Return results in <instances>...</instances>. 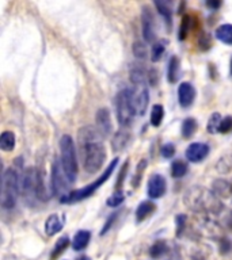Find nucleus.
<instances>
[{
	"label": "nucleus",
	"mask_w": 232,
	"mask_h": 260,
	"mask_svg": "<svg viewBox=\"0 0 232 260\" xmlns=\"http://www.w3.org/2000/svg\"><path fill=\"white\" fill-rule=\"evenodd\" d=\"M77 144L83 168L87 174H95L101 170L106 158L103 136L94 126H83L77 133Z\"/></svg>",
	"instance_id": "1"
},
{
	"label": "nucleus",
	"mask_w": 232,
	"mask_h": 260,
	"mask_svg": "<svg viewBox=\"0 0 232 260\" xmlns=\"http://www.w3.org/2000/svg\"><path fill=\"white\" fill-rule=\"evenodd\" d=\"M183 201L191 210L199 211V213H215V214H217L223 209V205L220 202L219 197L213 191L207 190L201 186H194L191 187L190 190H187Z\"/></svg>",
	"instance_id": "2"
},
{
	"label": "nucleus",
	"mask_w": 232,
	"mask_h": 260,
	"mask_svg": "<svg viewBox=\"0 0 232 260\" xmlns=\"http://www.w3.org/2000/svg\"><path fill=\"white\" fill-rule=\"evenodd\" d=\"M20 190V176L14 168L4 171L2 178V206L12 209L16 205Z\"/></svg>",
	"instance_id": "3"
},
{
	"label": "nucleus",
	"mask_w": 232,
	"mask_h": 260,
	"mask_svg": "<svg viewBox=\"0 0 232 260\" xmlns=\"http://www.w3.org/2000/svg\"><path fill=\"white\" fill-rule=\"evenodd\" d=\"M130 81L133 84L132 93H133L134 107L138 115H144L150 103V93L147 87L146 75L142 73L141 69H133L130 72Z\"/></svg>",
	"instance_id": "4"
},
{
	"label": "nucleus",
	"mask_w": 232,
	"mask_h": 260,
	"mask_svg": "<svg viewBox=\"0 0 232 260\" xmlns=\"http://www.w3.org/2000/svg\"><path fill=\"white\" fill-rule=\"evenodd\" d=\"M115 114H117L118 123L122 127L128 126L133 122L136 115V107H134L133 93L130 88H124L117 93L115 96Z\"/></svg>",
	"instance_id": "5"
},
{
	"label": "nucleus",
	"mask_w": 232,
	"mask_h": 260,
	"mask_svg": "<svg viewBox=\"0 0 232 260\" xmlns=\"http://www.w3.org/2000/svg\"><path fill=\"white\" fill-rule=\"evenodd\" d=\"M60 150H61V164L64 168L65 174L68 176L71 184L75 183L77 178V161H76V149L73 144L72 137L69 134H64L60 140Z\"/></svg>",
	"instance_id": "6"
},
{
	"label": "nucleus",
	"mask_w": 232,
	"mask_h": 260,
	"mask_svg": "<svg viewBox=\"0 0 232 260\" xmlns=\"http://www.w3.org/2000/svg\"><path fill=\"white\" fill-rule=\"evenodd\" d=\"M117 164H118V158H114L113 161L109 164V167L106 168L105 172H103V174H102L101 176L95 180V182H93L91 184H87V186L83 187V188H79V190L73 191V192H69L68 195L63 197L60 201L63 203L80 202V201H83V199L91 197V195H93L94 192H95V191H97L98 188H99V187H101L102 184H103V183H105L110 176H111L114 168L117 167Z\"/></svg>",
	"instance_id": "7"
},
{
	"label": "nucleus",
	"mask_w": 232,
	"mask_h": 260,
	"mask_svg": "<svg viewBox=\"0 0 232 260\" xmlns=\"http://www.w3.org/2000/svg\"><path fill=\"white\" fill-rule=\"evenodd\" d=\"M69 186H71V182H69L68 176L63 168L61 160L54 157L52 164V192L56 197L63 198V197L69 194Z\"/></svg>",
	"instance_id": "8"
},
{
	"label": "nucleus",
	"mask_w": 232,
	"mask_h": 260,
	"mask_svg": "<svg viewBox=\"0 0 232 260\" xmlns=\"http://www.w3.org/2000/svg\"><path fill=\"white\" fill-rule=\"evenodd\" d=\"M20 188L26 198H37V168L28 167L20 176Z\"/></svg>",
	"instance_id": "9"
},
{
	"label": "nucleus",
	"mask_w": 232,
	"mask_h": 260,
	"mask_svg": "<svg viewBox=\"0 0 232 260\" xmlns=\"http://www.w3.org/2000/svg\"><path fill=\"white\" fill-rule=\"evenodd\" d=\"M141 26H142V37L146 42H154L156 38V23L155 18L151 12L148 6H144L141 10Z\"/></svg>",
	"instance_id": "10"
},
{
	"label": "nucleus",
	"mask_w": 232,
	"mask_h": 260,
	"mask_svg": "<svg viewBox=\"0 0 232 260\" xmlns=\"http://www.w3.org/2000/svg\"><path fill=\"white\" fill-rule=\"evenodd\" d=\"M166 190H167L166 179L159 174L151 175V178L148 179V195H150V198L152 199L160 198V197H163V195L166 194Z\"/></svg>",
	"instance_id": "11"
},
{
	"label": "nucleus",
	"mask_w": 232,
	"mask_h": 260,
	"mask_svg": "<svg viewBox=\"0 0 232 260\" xmlns=\"http://www.w3.org/2000/svg\"><path fill=\"white\" fill-rule=\"evenodd\" d=\"M208 154H209V146L204 142H193L186 149V158L191 162L202 161Z\"/></svg>",
	"instance_id": "12"
},
{
	"label": "nucleus",
	"mask_w": 232,
	"mask_h": 260,
	"mask_svg": "<svg viewBox=\"0 0 232 260\" xmlns=\"http://www.w3.org/2000/svg\"><path fill=\"white\" fill-rule=\"evenodd\" d=\"M195 98V89L194 87L190 84V83H182V84L178 87V101L179 105L182 106L183 109H186V107H190L193 105V102H194Z\"/></svg>",
	"instance_id": "13"
},
{
	"label": "nucleus",
	"mask_w": 232,
	"mask_h": 260,
	"mask_svg": "<svg viewBox=\"0 0 232 260\" xmlns=\"http://www.w3.org/2000/svg\"><path fill=\"white\" fill-rule=\"evenodd\" d=\"M95 119H97V127L101 132L102 136H109L113 132V125H111V119H110L109 110L106 107H102L95 114Z\"/></svg>",
	"instance_id": "14"
},
{
	"label": "nucleus",
	"mask_w": 232,
	"mask_h": 260,
	"mask_svg": "<svg viewBox=\"0 0 232 260\" xmlns=\"http://www.w3.org/2000/svg\"><path fill=\"white\" fill-rule=\"evenodd\" d=\"M65 223V215L63 214H50L45 222V232L48 236H54L59 232L63 231Z\"/></svg>",
	"instance_id": "15"
},
{
	"label": "nucleus",
	"mask_w": 232,
	"mask_h": 260,
	"mask_svg": "<svg viewBox=\"0 0 232 260\" xmlns=\"http://www.w3.org/2000/svg\"><path fill=\"white\" fill-rule=\"evenodd\" d=\"M130 142V133L128 130L122 129L118 130L117 133L113 136V140H111V149L114 152H121L129 145Z\"/></svg>",
	"instance_id": "16"
},
{
	"label": "nucleus",
	"mask_w": 232,
	"mask_h": 260,
	"mask_svg": "<svg viewBox=\"0 0 232 260\" xmlns=\"http://www.w3.org/2000/svg\"><path fill=\"white\" fill-rule=\"evenodd\" d=\"M213 192L221 198H229L232 197V184L227 180L219 179L213 182Z\"/></svg>",
	"instance_id": "17"
},
{
	"label": "nucleus",
	"mask_w": 232,
	"mask_h": 260,
	"mask_svg": "<svg viewBox=\"0 0 232 260\" xmlns=\"http://www.w3.org/2000/svg\"><path fill=\"white\" fill-rule=\"evenodd\" d=\"M91 239V233L89 231H79L73 237L72 247L75 251H83L90 243Z\"/></svg>",
	"instance_id": "18"
},
{
	"label": "nucleus",
	"mask_w": 232,
	"mask_h": 260,
	"mask_svg": "<svg viewBox=\"0 0 232 260\" xmlns=\"http://www.w3.org/2000/svg\"><path fill=\"white\" fill-rule=\"evenodd\" d=\"M37 199H40V201H48L49 199L45 174L41 170H37Z\"/></svg>",
	"instance_id": "19"
},
{
	"label": "nucleus",
	"mask_w": 232,
	"mask_h": 260,
	"mask_svg": "<svg viewBox=\"0 0 232 260\" xmlns=\"http://www.w3.org/2000/svg\"><path fill=\"white\" fill-rule=\"evenodd\" d=\"M197 26V19L193 15H185L179 27V40H185L189 32Z\"/></svg>",
	"instance_id": "20"
},
{
	"label": "nucleus",
	"mask_w": 232,
	"mask_h": 260,
	"mask_svg": "<svg viewBox=\"0 0 232 260\" xmlns=\"http://www.w3.org/2000/svg\"><path fill=\"white\" fill-rule=\"evenodd\" d=\"M155 211V203H152L151 201H144L137 206L136 209V218H137V222L140 221H144L147 217H150V214H152Z\"/></svg>",
	"instance_id": "21"
},
{
	"label": "nucleus",
	"mask_w": 232,
	"mask_h": 260,
	"mask_svg": "<svg viewBox=\"0 0 232 260\" xmlns=\"http://www.w3.org/2000/svg\"><path fill=\"white\" fill-rule=\"evenodd\" d=\"M181 75V64H179V58L177 56H172L168 62V72H167V79L170 83H175L179 79Z\"/></svg>",
	"instance_id": "22"
},
{
	"label": "nucleus",
	"mask_w": 232,
	"mask_h": 260,
	"mask_svg": "<svg viewBox=\"0 0 232 260\" xmlns=\"http://www.w3.org/2000/svg\"><path fill=\"white\" fill-rule=\"evenodd\" d=\"M216 38L225 45H232V24H221L215 31Z\"/></svg>",
	"instance_id": "23"
},
{
	"label": "nucleus",
	"mask_w": 232,
	"mask_h": 260,
	"mask_svg": "<svg viewBox=\"0 0 232 260\" xmlns=\"http://www.w3.org/2000/svg\"><path fill=\"white\" fill-rule=\"evenodd\" d=\"M15 134L12 132H3L2 136H0V148L4 152H11L15 148Z\"/></svg>",
	"instance_id": "24"
},
{
	"label": "nucleus",
	"mask_w": 232,
	"mask_h": 260,
	"mask_svg": "<svg viewBox=\"0 0 232 260\" xmlns=\"http://www.w3.org/2000/svg\"><path fill=\"white\" fill-rule=\"evenodd\" d=\"M187 170H189V167L185 161L182 160H175L171 164V175H172V178L179 179L183 178L185 175L187 174Z\"/></svg>",
	"instance_id": "25"
},
{
	"label": "nucleus",
	"mask_w": 232,
	"mask_h": 260,
	"mask_svg": "<svg viewBox=\"0 0 232 260\" xmlns=\"http://www.w3.org/2000/svg\"><path fill=\"white\" fill-rule=\"evenodd\" d=\"M69 245V239L68 236H63V237H60V239L57 240L56 245H54V248H53L52 253H50V259L54 260L57 259L59 256L63 253V252L67 249V247Z\"/></svg>",
	"instance_id": "26"
},
{
	"label": "nucleus",
	"mask_w": 232,
	"mask_h": 260,
	"mask_svg": "<svg viewBox=\"0 0 232 260\" xmlns=\"http://www.w3.org/2000/svg\"><path fill=\"white\" fill-rule=\"evenodd\" d=\"M163 117H164V109H163V106H152V110H151V125L156 126V127L160 126V123L163 121Z\"/></svg>",
	"instance_id": "27"
},
{
	"label": "nucleus",
	"mask_w": 232,
	"mask_h": 260,
	"mask_svg": "<svg viewBox=\"0 0 232 260\" xmlns=\"http://www.w3.org/2000/svg\"><path fill=\"white\" fill-rule=\"evenodd\" d=\"M221 121H223V118L220 115L219 113H213L209 117V121H208L207 125V130L211 134H216L220 132V125H221Z\"/></svg>",
	"instance_id": "28"
},
{
	"label": "nucleus",
	"mask_w": 232,
	"mask_h": 260,
	"mask_svg": "<svg viewBox=\"0 0 232 260\" xmlns=\"http://www.w3.org/2000/svg\"><path fill=\"white\" fill-rule=\"evenodd\" d=\"M166 48L167 41H158V42H155L154 46H152V54H151V58H152L154 62H158L162 58L164 52H166Z\"/></svg>",
	"instance_id": "29"
},
{
	"label": "nucleus",
	"mask_w": 232,
	"mask_h": 260,
	"mask_svg": "<svg viewBox=\"0 0 232 260\" xmlns=\"http://www.w3.org/2000/svg\"><path fill=\"white\" fill-rule=\"evenodd\" d=\"M197 130V122L194 118H186L182 123V136L185 138H190Z\"/></svg>",
	"instance_id": "30"
},
{
	"label": "nucleus",
	"mask_w": 232,
	"mask_h": 260,
	"mask_svg": "<svg viewBox=\"0 0 232 260\" xmlns=\"http://www.w3.org/2000/svg\"><path fill=\"white\" fill-rule=\"evenodd\" d=\"M124 201H125V194H124V191L117 190L115 192H113V194L110 195L109 198H107V201H106V203H107V206L110 207H117L120 206Z\"/></svg>",
	"instance_id": "31"
},
{
	"label": "nucleus",
	"mask_w": 232,
	"mask_h": 260,
	"mask_svg": "<svg viewBox=\"0 0 232 260\" xmlns=\"http://www.w3.org/2000/svg\"><path fill=\"white\" fill-rule=\"evenodd\" d=\"M155 6H156V8H158V11L160 12V15H163V18L166 19L167 24L170 26V24H171V16H172V11H171L170 4L156 2V3H155Z\"/></svg>",
	"instance_id": "32"
},
{
	"label": "nucleus",
	"mask_w": 232,
	"mask_h": 260,
	"mask_svg": "<svg viewBox=\"0 0 232 260\" xmlns=\"http://www.w3.org/2000/svg\"><path fill=\"white\" fill-rule=\"evenodd\" d=\"M133 54L140 60H146L147 56H148V49H147V45L144 42H140V41H136L133 44Z\"/></svg>",
	"instance_id": "33"
},
{
	"label": "nucleus",
	"mask_w": 232,
	"mask_h": 260,
	"mask_svg": "<svg viewBox=\"0 0 232 260\" xmlns=\"http://www.w3.org/2000/svg\"><path fill=\"white\" fill-rule=\"evenodd\" d=\"M167 251V247H166V243H163V241H156V243L151 247V251H150V255L155 259H159L160 256H163L166 253Z\"/></svg>",
	"instance_id": "34"
},
{
	"label": "nucleus",
	"mask_w": 232,
	"mask_h": 260,
	"mask_svg": "<svg viewBox=\"0 0 232 260\" xmlns=\"http://www.w3.org/2000/svg\"><path fill=\"white\" fill-rule=\"evenodd\" d=\"M219 133H223V134L232 133V115H228V117L223 118L221 125H220Z\"/></svg>",
	"instance_id": "35"
},
{
	"label": "nucleus",
	"mask_w": 232,
	"mask_h": 260,
	"mask_svg": "<svg viewBox=\"0 0 232 260\" xmlns=\"http://www.w3.org/2000/svg\"><path fill=\"white\" fill-rule=\"evenodd\" d=\"M198 45L202 50H207V49L211 48V37H209V34L202 32L198 38Z\"/></svg>",
	"instance_id": "36"
},
{
	"label": "nucleus",
	"mask_w": 232,
	"mask_h": 260,
	"mask_svg": "<svg viewBox=\"0 0 232 260\" xmlns=\"http://www.w3.org/2000/svg\"><path fill=\"white\" fill-rule=\"evenodd\" d=\"M175 154V146L172 144H164L162 146V156L164 158H171Z\"/></svg>",
	"instance_id": "37"
},
{
	"label": "nucleus",
	"mask_w": 232,
	"mask_h": 260,
	"mask_svg": "<svg viewBox=\"0 0 232 260\" xmlns=\"http://www.w3.org/2000/svg\"><path fill=\"white\" fill-rule=\"evenodd\" d=\"M175 222H177V233H178V236L182 233V231L185 229V222H186V217L183 214H179L178 217H177V219H175Z\"/></svg>",
	"instance_id": "38"
},
{
	"label": "nucleus",
	"mask_w": 232,
	"mask_h": 260,
	"mask_svg": "<svg viewBox=\"0 0 232 260\" xmlns=\"http://www.w3.org/2000/svg\"><path fill=\"white\" fill-rule=\"evenodd\" d=\"M115 218H117V213H114V214H111L110 215V218L107 219V221H106V223H105V226H103V229H102V235H105L106 232L109 231L110 228H111V225H113V222L114 221H115Z\"/></svg>",
	"instance_id": "39"
},
{
	"label": "nucleus",
	"mask_w": 232,
	"mask_h": 260,
	"mask_svg": "<svg viewBox=\"0 0 232 260\" xmlns=\"http://www.w3.org/2000/svg\"><path fill=\"white\" fill-rule=\"evenodd\" d=\"M126 168H128V161L124 164V167H122V171H121V176H118V180H117V190H120L122 186V182H124V178H125V171Z\"/></svg>",
	"instance_id": "40"
},
{
	"label": "nucleus",
	"mask_w": 232,
	"mask_h": 260,
	"mask_svg": "<svg viewBox=\"0 0 232 260\" xmlns=\"http://www.w3.org/2000/svg\"><path fill=\"white\" fill-rule=\"evenodd\" d=\"M207 6L212 8H219L221 6V2H207Z\"/></svg>",
	"instance_id": "41"
},
{
	"label": "nucleus",
	"mask_w": 232,
	"mask_h": 260,
	"mask_svg": "<svg viewBox=\"0 0 232 260\" xmlns=\"http://www.w3.org/2000/svg\"><path fill=\"white\" fill-rule=\"evenodd\" d=\"M77 260H90L89 257H87V256H80V257H79V259Z\"/></svg>",
	"instance_id": "42"
},
{
	"label": "nucleus",
	"mask_w": 232,
	"mask_h": 260,
	"mask_svg": "<svg viewBox=\"0 0 232 260\" xmlns=\"http://www.w3.org/2000/svg\"><path fill=\"white\" fill-rule=\"evenodd\" d=\"M231 73H232V61H231Z\"/></svg>",
	"instance_id": "43"
}]
</instances>
